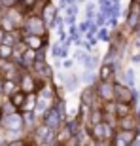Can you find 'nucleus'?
Segmentation results:
<instances>
[{
  "label": "nucleus",
  "mask_w": 140,
  "mask_h": 146,
  "mask_svg": "<svg viewBox=\"0 0 140 146\" xmlns=\"http://www.w3.org/2000/svg\"><path fill=\"white\" fill-rule=\"evenodd\" d=\"M0 123H2V127H6V129H10V131H21L23 125H25V119H23L21 114L10 112V114H4L0 118Z\"/></svg>",
  "instance_id": "nucleus-1"
},
{
  "label": "nucleus",
  "mask_w": 140,
  "mask_h": 146,
  "mask_svg": "<svg viewBox=\"0 0 140 146\" xmlns=\"http://www.w3.org/2000/svg\"><path fill=\"white\" fill-rule=\"evenodd\" d=\"M91 137H93V139H97V141L112 139V137H114V129H112V127H110L108 123H102V121H98V123L93 125V129H91Z\"/></svg>",
  "instance_id": "nucleus-2"
},
{
  "label": "nucleus",
  "mask_w": 140,
  "mask_h": 146,
  "mask_svg": "<svg viewBox=\"0 0 140 146\" xmlns=\"http://www.w3.org/2000/svg\"><path fill=\"white\" fill-rule=\"evenodd\" d=\"M25 29H27L28 34L42 36V34L46 33V23H44V19H40V17H30L27 21V25H25Z\"/></svg>",
  "instance_id": "nucleus-3"
},
{
  "label": "nucleus",
  "mask_w": 140,
  "mask_h": 146,
  "mask_svg": "<svg viewBox=\"0 0 140 146\" xmlns=\"http://www.w3.org/2000/svg\"><path fill=\"white\" fill-rule=\"evenodd\" d=\"M136 139V131L135 129H121L116 135V139H114V142L118 146H127V144H133Z\"/></svg>",
  "instance_id": "nucleus-4"
},
{
  "label": "nucleus",
  "mask_w": 140,
  "mask_h": 146,
  "mask_svg": "<svg viewBox=\"0 0 140 146\" xmlns=\"http://www.w3.org/2000/svg\"><path fill=\"white\" fill-rule=\"evenodd\" d=\"M127 25H129V29H138V25H140V2L138 0H135V2L131 4Z\"/></svg>",
  "instance_id": "nucleus-5"
},
{
  "label": "nucleus",
  "mask_w": 140,
  "mask_h": 146,
  "mask_svg": "<svg viewBox=\"0 0 140 146\" xmlns=\"http://www.w3.org/2000/svg\"><path fill=\"white\" fill-rule=\"evenodd\" d=\"M61 119H63V114L59 112L57 108H49L48 112H46V118H44V121H46V125H48L49 129H57L61 125Z\"/></svg>",
  "instance_id": "nucleus-6"
},
{
  "label": "nucleus",
  "mask_w": 140,
  "mask_h": 146,
  "mask_svg": "<svg viewBox=\"0 0 140 146\" xmlns=\"http://www.w3.org/2000/svg\"><path fill=\"white\" fill-rule=\"evenodd\" d=\"M97 93H98V97L104 99V101H114V86L110 84V80H102L100 84H98L97 87Z\"/></svg>",
  "instance_id": "nucleus-7"
},
{
  "label": "nucleus",
  "mask_w": 140,
  "mask_h": 146,
  "mask_svg": "<svg viewBox=\"0 0 140 146\" xmlns=\"http://www.w3.org/2000/svg\"><path fill=\"white\" fill-rule=\"evenodd\" d=\"M114 95H116L119 101H123V103H131V101L135 99V93L131 91L129 87H125L123 84H116V86H114Z\"/></svg>",
  "instance_id": "nucleus-8"
},
{
  "label": "nucleus",
  "mask_w": 140,
  "mask_h": 146,
  "mask_svg": "<svg viewBox=\"0 0 140 146\" xmlns=\"http://www.w3.org/2000/svg\"><path fill=\"white\" fill-rule=\"evenodd\" d=\"M36 135H38V141L42 142V144H48V142H51L53 133H51V129H49L48 125H44V127H38L36 129Z\"/></svg>",
  "instance_id": "nucleus-9"
},
{
  "label": "nucleus",
  "mask_w": 140,
  "mask_h": 146,
  "mask_svg": "<svg viewBox=\"0 0 140 146\" xmlns=\"http://www.w3.org/2000/svg\"><path fill=\"white\" fill-rule=\"evenodd\" d=\"M119 125H121V129H136V119L127 114V116L119 118Z\"/></svg>",
  "instance_id": "nucleus-10"
},
{
  "label": "nucleus",
  "mask_w": 140,
  "mask_h": 146,
  "mask_svg": "<svg viewBox=\"0 0 140 146\" xmlns=\"http://www.w3.org/2000/svg\"><path fill=\"white\" fill-rule=\"evenodd\" d=\"M21 89H23L25 93L34 91V80H32L28 74H23V76H21Z\"/></svg>",
  "instance_id": "nucleus-11"
},
{
  "label": "nucleus",
  "mask_w": 140,
  "mask_h": 146,
  "mask_svg": "<svg viewBox=\"0 0 140 146\" xmlns=\"http://www.w3.org/2000/svg\"><path fill=\"white\" fill-rule=\"evenodd\" d=\"M25 44H27L28 48H32V49H40L44 42H42V38H40V36H36V34H30V36L25 38Z\"/></svg>",
  "instance_id": "nucleus-12"
},
{
  "label": "nucleus",
  "mask_w": 140,
  "mask_h": 146,
  "mask_svg": "<svg viewBox=\"0 0 140 146\" xmlns=\"http://www.w3.org/2000/svg\"><path fill=\"white\" fill-rule=\"evenodd\" d=\"M93 99H95L93 87H87V89H83V93H81V104H85V106H91V104H93Z\"/></svg>",
  "instance_id": "nucleus-13"
},
{
  "label": "nucleus",
  "mask_w": 140,
  "mask_h": 146,
  "mask_svg": "<svg viewBox=\"0 0 140 146\" xmlns=\"http://www.w3.org/2000/svg\"><path fill=\"white\" fill-rule=\"evenodd\" d=\"M11 55H13V48H11L10 44H0V59H2V61L8 59V61H10Z\"/></svg>",
  "instance_id": "nucleus-14"
},
{
  "label": "nucleus",
  "mask_w": 140,
  "mask_h": 146,
  "mask_svg": "<svg viewBox=\"0 0 140 146\" xmlns=\"http://www.w3.org/2000/svg\"><path fill=\"white\" fill-rule=\"evenodd\" d=\"M129 112H131L129 103H123V101H119V103L116 104V116H118V118H121V116H127Z\"/></svg>",
  "instance_id": "nucleus-15"
},
{
  "label": "nucleus",
  "mask_w": 140,
  "mask_h": 146,
  "mask_svg": "<svg viewBox=\"0 0 140 146\" xmlns=\"http://www.w3.org/2000/svg\"><path fill=\"white\" fill-rule=\"evenodd\" d=\"M25 101H27V95H25V91H21V93H11V104L13 106H23L25 104Z\"/></svg>",
  "instance_id": "nucleus-16"
},
{
  "label": "nucleus",
  "mask_w": 140,
  "mask_h": 146,
  "mask_svg": "<svg viewBox=\"0 0 140 146\" xmlns=\"http://www.w3.org/2000/svg\"><path fill=\"white\" fill-rule=\"evenodd\" d=\"M112 76H114V66L112 65H104L100 68V78L102 80H112Z\"/></svg>",
  "instance_id": "nucleus-17"
},
{
  "label": "nucleus",
  "mask_w": 140,
  "mask_h": 146,
  "mask_svg": "<svg viewBox=\"0 0 140 146\" xmlns=\"http://www.w3.org/2000/svg\"><path fill=\"white\" fill-rule=\"evenodd\" d=\"M44 17H46V21H48V23H51L55 19V8L51 4L46 6V10H44Z\"/></svg>",
  "instance_id": "nucleus-18"
},
{
  "label": "nucleus",
  "mask_w": 140,
  "mask_h": 146,
  "mask_svg": "<svg viewBox=\"0 0 140 146\" xmlns=\"http://www.w3.org/2000/svg\"><path fill=\"white\" fill-rule=\"evenodd\" d=\"M34 51H36V49H28L27 53L23 55V59H25V63H27V65H34V57H36V53H34Z\"/></svg>",
  "instance_id": "nucleus-19"
},
{
  "label": "nucleus",
  "mask_w": 140,
  "mask_h": 146,
  "mask_svg": "<svg viewBox=\"0 0 140 146\" xmlns=\"http://www.w3.org/2000/svg\"><path fill=\"white\" fill-rule=\"evenodd\" d=\"M15 89H17V86H15V82H13V80H6L4 82V91L8 93V95H11Z\"/></svg>",
  "instance_id": "nucleus-20"
},
{
  "label": "nucleus",
  "mask_w": 140,
  "mask_h": 146,
  "mask_svg": "<svg viewBox=\"0 0 140 146\" xmlns=\"http://www.w3.org/2000/svg\"><path fill=\"white\" fill-rule=\"evenodd\" d=\"M70 135H72V129H70V125H66L65 129H63V131L59 133V139H61L63 142H66V141H68V137H70Z\"/></svg>",
  "instance_id": "nucleus-21"
},
{
  "label": "nucleus",
  "mask_w": 140,
  "mask_h": 146,
  "mask_svg": "<svg viewBox=\"0 0 140 146\" xmlns=\"http://www.w3.org/2000/svg\"><path fill=\"white\" fill-rule=\"evenodd\" d=\"M89 118H91V123H98V121L102 119V112H100V110H93Z\"/></svg>",
  "instance_id": "nucleus-22"
},
{
  "label": "nucleus",
  "mask_w": 140,
  "mask_h": 146,
  "mask_svg": "<svg viewBox=\"0 0 140 146\" xmlns=\"http://www.w3.org/2000/svg\"><path fill=\"white\" fill-rule=\"evenodd\" d=\"M125 82H127L129 86H133V84H135V72H133V70H127V72H125Z\"/></svg>",
  "instance_id": "nucleus-23"
},
{
  "label": "nucleus",
  "mask_w": 140,
  "mask_h": 146,
  "mask_svg": "<svg viewBox=\"0 0 140 146\" xmlns=\"http://www.w3.org/2000/svg\"><path fill=\"white\" fill-rule=\"evenodd\" d=\"M17 4V0H0V6H4V8H13Z\"/></svg>",
  "instance_id": "nucleus-24"
},
{
  "label": "nucleus",
  "mask_w": 140,
  "mask_h": 146,
  "mask_svg": "<svg viewBox=\"0 0 140 146\" xmlns=\"http://www.w3.org/2000/svg\"><path fill=\"white\" fill-rule=\"evenodd\" d=\"M25 118H27L25 121H32V119H34V114L32 112H27V114H25Z\"/></svg>",
  "instance_id": "nucleus-25"
},
{
  "label": "nucleus",
  "mask_w": 140,
  "mask_h": 146,
  "mask_svg": "<svg viewBox=\"0 0 140 146\" xmlns=\"http://www.w3.org/2000/svg\"><path fill=\"white\" fill-rule=\"evenodd\" d=\"M85 80H87V82H91V80H93V76H91V72H85Z\"/></svg>",
  "instance_id": "nucleus-26"
},
{
  "label": "nucleus",
  "mask_w": 140,
  "mask_h": 146,
  "mask_svg": "<svg viewBox=\"0 0 140 146\" xmlns=\"http://www.w3.org/2000/svg\"><path fill=\"white\" fill-rule=\"evenodd\" d=\"M23 2H25L27 6H32V4H34V0H23Z\"/></svg>",
  "instance_id": "nucleus-27"
},
{
  "label": "nucleus",
  "mask_w": 140,
  "mask_h": 146,
  "mask_svg": "<svg viewBox=\"0 0 140 146\" xmlns=\"http://www.w3.org/2000/svg\"><path fill=\"white\" fill-rule=\"evenodd\" d=\"M2 40H4V31L0 29V44H2Z\"/></svg>",
  "instance_id": "nucleus-28"
},
{
  "label": "nucleus",
  "mask_w": 140,
  "mask_h": 146,
  "mask_svg": "<svg viewBox=\"0 0 140 146\" xmlns=\"http://www.w3.org/2000/svg\"><path fill=\"white\" fill-rule=\"evenodd\" d=\"M138 2H140V0H138Z\"/></svg>",
  "instance_id": "nucleus-29"
}]
</instances>
